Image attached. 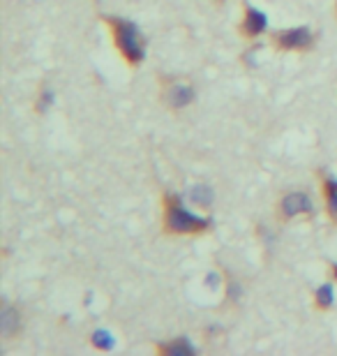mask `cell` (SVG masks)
Segmentation results:
<instances>
[{"instance_id":"52a82bcc","label":"cell","mask_w":337,"mask_h":356,"mask_svg":"<svg viewBox=\"0 0 337 356\" xmlns=\"http://www.w3.org/2000/svg\"><path fill=\"white\" fill-rule=\"evenodd\" d=\"M268 33V17L249 3H243V14L238 21V35L245 42H254Z\"/></svg>"},{"instance_id":"5bb4252c","label":"cell","mask_w":337,"mask_h":356,"mask_svg":"<svg viewBox=\"0 0 337 356\" xmlns=\"http://www.w3.org/2000/svg\"><path fill=\"white\" fill-rule=\"evenodd\" d=\"M208 3H211L213 7H222V5H227L229 0H208Z\"/></svg>"},{"instance_id":"8fae6325","label":"cell","mask_w":337,"mask_h":356,"mask_svg":"<svg viewBox=\"0 0 337 356\" xmlns=\"http://www.w3.org/2000/svg\"><path fill=\"white\" fill-rule=\"evenodd\" d=\"M192 202H195L199 209H208L213 204V190L208 185H195L192 188Z\"/></svg>"},{"instance_id":"9c48e42d","label":"cell","mask_w":337,"mask_h":356,"mask_svg":"<svg viewBox=\"0 0 337 356\" xmlns=\"http://www.w3.org/2000/svg\"><path fill=\"white\" fill-rule=\"evenodd\" d=\"M153 350L157 356H195L197 347L190 343L188 338H171L164 343H155Z\"/></svg>"},{"instance_id":"5b68a950","label":"cell","mask_w":337,"mask_h":356,"mask_svg":"<svg viewBox=\"0 0 337 356\" xmlns=\"http://www.w3.org/2000/svg\"><path fill=\"white\" fill-rule=\"evenodd\" d=\"M275 222L277 225H291L296 220H307L314 216V199L307 190L303 188H291V190H284L282 195L275 199Z\"/></svg>"},{"instance_id":"30bf717a","label":"cell","mask_w":337,"mask_h":356,"mask_svg":"<svg viewBox=\"0 0 337 356\" xmlns=\"http://www.w3.org/2000/svg\"><path fill=\"white\" fill-rule=\"evenodd\" d=\"M312 308L321 312V315H326V312H331L335 308V291H333L331 280L319 284V287L312 291Z\"/></svg>"},{"instance_id":"277c9868","label":"cell","mask_w":337,"mask_h":356,"mask_svg":"<svg viewBox=\"0 0 337 356\" xmlns=\"http://www.w3.org/2000/svg\"><path fill=\"white\" fill-rule=\"evenodd\" d=\"M319 35L310 26H291V28H277L268 33V44L277 54H312L317 49Z\"/></svg>"},{"instance_id":"3957f363","label":"cell","mask_w":337,"mask_h":356,"mask_svg":"<svg viewBox=\"0 0 337 356\" xmlns=\"http://www.w3.org/2000/svg\"><path fill=\"white\" fill-rule=\"evenodd\" d=\"M157 99L169 113H181L197 102V86L190 76H160L157 79Z\"/></svg>"},{"instance_id":"6da1fadb","label":"cell","mask_w":337,"mask_h":356,"mask_svg":"<svg viewBox=\"0 0 337 356\" xmlns=\"http://www.w3.org/2000/svg\"><path fill=\"white\" fill-rule=\"evenodd\" d=\"M162 234L171 238H197L213 229V220L185 209L183 197L176 192H162Z\"/></svg>"},{"instance_id":"7a4b0ae2","label":"cell","mask_w":337,"mask_h":356,"mask_svg":"<svg viewBox=\"0 0 337 356\" xmlns=\"http://www.w3.org/2000/svg\"><path fill=\"white\" fill-rule=\"evenodd\" d=\"M102 24L109 28L111 42L116 47V51L120 56V60L125 63L130 70H136L143 65L148 54V40L139 26L130 19L116 17V14H109V17H102Z\"/></svg>"},{"instance_id":"8992f818","label":"cell","mask_w":337,"mask_h":356,"mask_svg":"<svg viewBox=\"0 0 337 356\" xmlns=\"http://www.w3.org/2000/svg\"><path fill=\"white\" fill-rule=\"evenodd\" d=\"M26 331V312L17 303H3L0 308V336L3 343H17Z\"/></svg>"},{"instance_id":"7c38bea8","label":"cell","mask_w":337,"mask_h":356,"mask_svg":"<svg viewBox=\"0 0 337 356\" xmlns=\"http://www.w3.org/2000/svg\"><path fill=\"white\" fill-rule=\"evenodd\" d=\"M90 345L95 347V350L106 352V350H111V347H113V340H111L109 333H104V331H95V333H92V336H90Z\"/></svg>"},{"instance_id":"ba28073f","label":"cell","mask_w":337,"mask_h":356,"mask_svg":"<svg viewBox=\"0 0 337 356\" xmlns=\"http://www.w3.org/2000/svg\"><path fill=\"white\" fill-rule=\"evenodd\" d=\"M319 178V192H321V202H324L326 218L337 227V178L333 174H328L326 169H317Z\"/></svg>"},{"instance_id":"4fadbf2b","label":"cell","mask_w":337,"mask_h":356,"mask_svg":"<svg viewBox=\"0 0 337 356\" xmlns=\"http://www.w3.org/2000/svg\"><path fill=\"white\" fill-rule=\"evenodd\" d=\"M328 280H331L333 284H337V261H331V264H328Z\"/></svg>"},{"instance_id":"9a60e30c","label":"cell","mask_w":337,"mask_h":356,"mask_svg":"<svg viewBox=\"0 0 337 356\" xmlns=\"http://www.w3.org/2000/svg\"><path fill=\"white\" fill-rule=\"evenodd\" d=\"M333 17H335V21H337V0H333Z\"/></svg>"}]
</instances>
